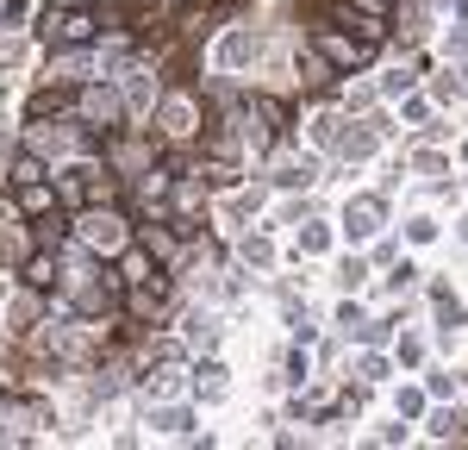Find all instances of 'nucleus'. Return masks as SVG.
I'll use <instances>...</instances> for the list:
<instances>
[{
  "label": "nucleus",
  "instance_id": "1a4fd4ad",
  "mask_svg": "<svg viewBox=\"0 0 468 450\" xmlns=\"http://www.w3.org/2000/svg\"><path fill=\"white\" fill-rule=\"evenodd\" d=\"M375 225H381V200H375V194H362L356 207H350V238H368Z\"/></svg>",
  "mask_w": 468,
  "mask_h": 450
},
{
  "label": "nucleus",
  "instance_id": "6e6552de",
  "mask_svg": "<svg viewBox=\"0 0 468 450\" xmlns=\"http://www.w3.org/2000/svg\"><path fill=\"white\" fill-rule=\"evenodd\" d=\"M313 176H319L313 156H282V163H275V182H282V188H306Z\"/></svg>",
  "mask_w": 468,
  "mask_h": 450
},
{
  "label": "nucleus",
  "instance_id": "4468645a",
  "mask_svg": "<svg viewBox=\"0 0 468 450\" xmlns=\"http://www.w3.org/2000/svg\"><path fill=\"white\" fill-rule=\"evenodd\" d=\"M431 432H437V438H463V419H456V412H437Z\"/></svg>",
  "mask_w": 468,
  "mask_h": 450
},
{
  "label": "nucleus",
  "instance_id": "9b49d317",
  "mask_svg": "<svg viewBox=\"0 0 468 450\" xmlns=\"http://www.w3.org/2000/svg\"><path fill=\"white\" fill-rule=\"evenodd\" d=\"M187 344H194V350H213L218 326H213V319H187Z\"/></svg>",
  "mask_w": 468,
  "mask_h": 450
},
{
  "label": "nucleus",
  "instance_id": "9d476101",
  "mask_svg": "<svg viewBox=\"0 0 468 450\" xmlns=\"http://www.w3.org/2000/svg\"><path fill=\"white\" fill-rule=\"evenodd\" d=\"M194 388H200L207 401H218V394H225V370H218V363H200V375H194Z\"/></svg>",
  "mask_w": 468,
  "mask_h": 450
},
{
  "label": "nucleus",
  "instance_id": "2eb2a0df",
  "mask_svg": "<svg viewBox=\"0 0 468 450\" xmlns=\"http://www.w3.org/2000/svg\"><path fill=\"white\" fill-rule=\"evenodd\" d=\"M443 6H456V13H468V0H443Z\"/></svg>",
  "mask_w": 468,
  "mask_h": 450
},
{
  "label": "nucleus",
  "instance_id": "f8f14e48",
  "mask_svg": "<svg viewBox=\"0 0 468 450\" xmlns=\"http://www.w3.org/2000/svg\"><path fill=\"white\" fill-rule=\"evenodd\" d=\"M150 425H163V432H187V412H181V407H156V412H150Z\"/></svg>",
  "mask_w": 468,
  "mask_h": 450
},
{
  "label": "nucleus",
  "instance_id": "0eeeda50",
  "mask_svg": "<svg viewBox=\"0 0 468 450\" xmlns=\"http://www.w3.org/2000/svg\"><path fill=\"white\" fill-rule=\"evenodd\" d=\"M181 381H187V363L169 357V363H156V370H150V394H156V401H163V394H181Z\"/></svg>",
  "mask_w": 468,
  "mask_h": 450
},
{
  "label": "nucleus",
  "instance_id": "f257e3e1",
  "mask_svg": "<svg viewBox=\"0 0 468 450\" xmlns=\"http://www.w3.org/2000/svg\"><path fill=\"white\" fill-rule=\"evenodd\" d=\"M69 238L75 244H81V251H94V257H119V251H125V244H132V220H125V213H119V207H101V200H94V207H81V213H69Z\"/></svg>",
  "mask_w": 468,
  "mask_h": 450
},
{
  "label": "nucleus",
  "instance_id": "20e7f679",
  "mask_svg": "<svg viewBox=\"0 0 468 450\" xmlns=\"http://www.w3.org/2000/svg\"><path fill=\"white\" fill-rule=\"evenodd\" d=\"M306 44H313V50H324V63H331L337 75L368 70V63H375V50H381V44H368L362 32H350V26H331V19H313Z\"/></svg>",
  "mask_w": 468,
  "mask_h": 450
},
{
  "label": "nucleus",
  "instance_id": "7ed1b4c3",
  "mask_svg": "<svg viewBox=\"0 0 468 450\" xmlns=\"http://www.w3.org/2000/svg\"><path fill=\"white\" fill-rule=\"evenodd\" d=\"M207 132V101L194 88H163L156 94V138L163 145H200Z\"/></svg>",
  "mask_w": 468,
  "mask_h": 450
},
{
  "label": "nucleus",
  "instance_id": "f03ea898",
  "mask_svg": "<svg viewBox=\"0 0 468 450\" xmlns=\"http://www.w3.org/2000/svg\"><path fill=\"white\" fill-rule=\"evenodd\" d=\"M107 6H44V19H37V38L50 44V50H69V44H94V38L107 32Z\"/></svg>",
  "mask_w": 468,
  "mask_h": 450
},
{
  "label": "nucleus",
  "instance_id": "39448f33",
  "mask_svg": "<svg viewBox=\"0 0 468 450\" xmlns=\"http://www.w3.org/2000/svg\"><path fill=\"white\" fill-rule=\"evenodd\" d=\"M37 251V231L32 225H19L13 213H0V269H26Z\"/></svg>",
  "mask_w": 468,
  "mask_h": 450
},
{
  "label": "nucleus",
  "instance_id": "ddd939ff",
  "mask_svg": "<svg viewBox=\"0 0 468 450\" xmlns=\"http://www.w3.org/2000/svg\"><path fill=\"white\" fill-rule=\"evenodd\" d=\"M269 257H275V251H269V238H244V262H256V269H269Z\"/></svg>",
  "mask_w": 468,
  "mask_h": 450
},
{
  "label": "nucleus",
  "instance_id": "423d86ee",
  "mask_svg": "<svg viewBox=\"0 0 468 450\" xmlns=\"http://www.w3.org/2000/svg\"><path fill=\"white\" fill-rule=\"evenodd\" d=\"M331 81H337V70L324 63V50H313V44H306V50L293 57V88H300V94H324Z\"/></svg>",
  "mask_w": 468,
  "mask_h": 450
},
{
  "label": "nucleus",
  "instance_id": "dca6fc26",
  "mask_svg": "<svg viewBox=\"0 0 468 450\" xmlns=\"http://www.w3.org/2000/svg\"><path fill=\"white\" fill-rule=\"evenodd\" d=\"M463 238H468V220H463Z\"/></svg>",
  "mask_w": 468,
  "mask_h": 450
}]
</instances>
